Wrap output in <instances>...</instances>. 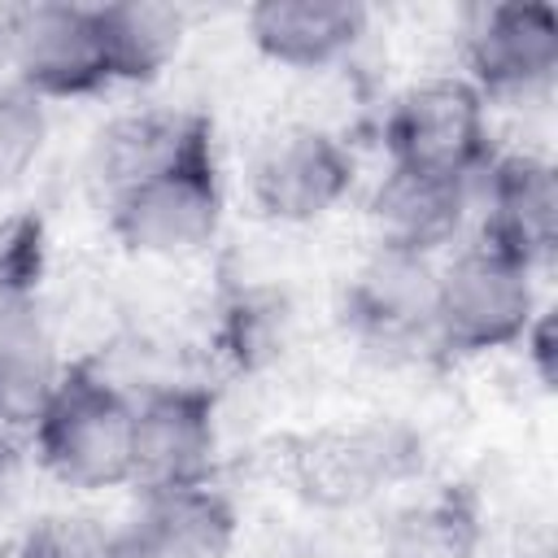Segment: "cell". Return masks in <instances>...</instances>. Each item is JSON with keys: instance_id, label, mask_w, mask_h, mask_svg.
<instances>
[{"instance_id": "9a60e30c", "label": "cell", "mask_w": 558, "mask_h": 558, "mask_svg": "<svg viewBox=\"0 0 558 558\" xmlns=\"http://www.w3.org/2000/svg\"><path fill=\"white\" fill-rule=\"evenodd\" d=\"M366 31V9L353 0H262L248 9V39L262 57L318 70L344 57Z\"/></svg>"}, {"instance_id": "2e32d148", "label": "cell", "mask_w": 558, "mask_h": 558, "mask_svg": "<svg viewBox=\"0 0 558 558\" xmlns=\"http://www.w3.org/2000/svg\"><path fill=\"white\" fill-rule=\"evenodd\" d=\"M484 536L480 501L466 484H445L392 514L384 558H475Z\"/></svg>"}, {"instance_id": "d6986e66", "label": "cell", "mask_w": 558, "mask_h": 558, "mask_svg": "<svg viewBox=\"0 0 558 558\" xmlns=\"http://www.w3.org/2000/svg\"><path fill=\"white\" fill-rule=\"evenodd\" d=\"M48 140V113L35 92H26L17 78L0 83V192L13 187L39 157Z\"/></svg>"}, {"instance_id": "44dd1931", "label": "cell", "mask_w": 558, "mask_h": 558, "mask_svg": "<svg viewBox=\"0 0 558 558\" xmlns=\"http://www.w3.org/2000/svg\"><path fill=\"white\" fill-rule=\"evenodd\" d=\"M279 340H283V305L275 296H262V292H244L227 305V318H222V353L235 362V366H257L266 357L279 353Z\"/></svg>"}, {"instance_id": "5bb4252c", "label": "cell", "mask_w": 558, "mask_h": 558, "mask_svg": "<svg viewBox=\"0 0 558 558\" xmlns=\"http://www.w3.org/2000/svg\"><path fill=\"white\" fill-rule=\"evenodd\" d=\"M436 310V270L427 257L379 248L344 292L349 327L371 344H405L418 331H432Z\"/></svg>"}, {"instance_id": "ba28073f", "label": "cell", "mask_w": 558, "mask_h": 558, "mask_svg": "<svg viewBox=\"0 0 558 558\" xmlns=\"http://www.w3.org/2000/svg\"><path fill=\"white\" fill-rule=\"evenodd\" d=\"M353 187V153L318 126L279 131L253 161L248 192L270 222H314Z\"/></svg>"}, {"instance_id": "30bf717a", "label": "cell", "mask_w": 558, "mask_h": 558, "mask_svg": "<svg viewBox=\"0 0 558 558\" xmlns=\"http://www.w3.org/2000/svg\"><path fill=\"white\" fill-rule=\"evenodd\" d=\"M484 244L536 270L558 244V174L536 153H510L484 170Z\"/></svg>"}, {"instance_id": "ac0fdd59", "label": "cell", "mask_w": 558, "mask_h": 558, "mask_svg": "<svg viewBox=\"0 0 558 558\" xmlns=\"http://www.w3.org/2000/svg\"><path fill=\"white\" fill-rule=\"evenodd\" d=\"M57 375L35 314H0V432H31Z\"/></svg>"}, {"instance_id": "52a82bcc", "label": "cell", "mask_w": 558, "mask_h": 558, "mask_svg": "<svg viewBox=\"0 0 558 558\" xmlns=\"http://www.w3.org/2000/svg\"><path fill=\"white\" fill-rule=\"evenodd\" d=\"M218 449L214 392L192 384H170L135 405L131 432V484L144 493L209 484Z\"/></svg>"}, {"instance_id": "7402d4cb", "label": "cell", "mask_w": 558, "mask_h": 558, "mask_svg": "<svg viewBox=\"0 0 558 558\" xmlns=\"http://www.w3.org/2000/svg\"><path fill=\"white\" fill-rule=\"evenodd\" d=\"M17 558H113V545L87 519H44L26 532Z\"/></svg>"}, {"instance_id": "4fadbf2b", "label": "cell", "mask_w": 558, "mask_h": 558, "mask_svg": "<svg viewBox=\"0 0 558 558\" xmlns=\"http://www.w3.org/2000/svg\"><path fill=\"white\" fill-rule=\"evenodd\" d=\"M466 205H471V179L392 166L371 196V222L379 248L432 257L462 231Z\"/></svg>"}, {"instance_id": "7a4b0ae2", "label": "cell", "mask_w": 558, "mask_h": 558, "mask_svg": "<svg viewBox=\"0 0 558 558\" xmlns=\"http://www.w3.org/2000/svg\"><path fill=\"white\" fill-rule=\"evenodd\" d=\"M532 318V270L488 244L458 253L436 275L432 331L449 353H488L519 344Z\"/></svg>"}, {"instance_id": "8fae6325", "label": "cell", "mask_w": 558, "mask_h": 558, "mask_svg": "<svg viewBox=\"0 0 558 558\" xmlns=\"http://www.w3.org/2000/svg\"><path fill=\"white\" fill-rule=\"evenodd\" d=\"M214 148V126L205 113L192 109H135L113 118L96 135L92 170L105 187V201L148 183L153 174Z\"/></svg>"}, {"instance_id": "3957f363", "label": "cell", "mask_w": 558, "mask_h": 558, "mask_svg": "<svg viewBox=\"0 0 558 558\" xmlns=\"http://www.w3.org/2000/svg\"><path fill=\"white\" fill-rule=\"evenodd\" d=\"M218 222H222V183H218L214 148L109 201L113 235L144 257H187L218 235Z\"/></svg>"}, {"instance_id": "7c38bea8", "label": "cell", "mask_w": 558, "mask_h": 558, "mask_svg": "<svg viewBox=\"0 0 558 558\" xmlns=\"http://www.w3.org/2000/svg\"><path fill=\"white\" fill-rule=\"evenodd\" d=\"M235 541V506L209 488L144 493L140 514L109 536L113 558H227Z\"/></svg>"}, {"instance_id": "e0dca14e", "label": "cell", "mask_w": 558, "mask_h": 558, "mask_svg": "<svg viewBox=\"0 0 558 558\" xmlns=\"http://www.w3.org/2000/svg\"><path fill=\"white\" fill-rule=\"evenodd\" d=\"M96 17L105 31L113 83H148L179 52L183 13L174 4H148V0L96 4Z\"/></svg>"}, {"instance_id": "5b68a950", "label": "cell", "mask_w": 558, "mask_h": 558, "mask_svg": "<svg viewBox=\"0 0 558 558\" xmlns=\"http://www.w3.org/2000/svg\"><path fill=\"white\" fill-rule=\"evenodd\" d=\"M384 144L392 166L475 179L493 161L484 96L466 78H427L397 96L384 122Z\"/></svg>"}, {"instance_id": "9c48e42d", "label": "cell", "mask_w": 558, "mask_h": 558, "mask_svg": "<svg viewBox=\"0 0 558 558\" xmlns=\"http://www.w3.org/2000/svg\"><path fill=\"white\" fill-rule=\"evenodd\" d=\"M471 87L480 96H536L558 74V13L549 4H488L466 35Z\"/></svg>"}, {"instance_id": "8992f818", "label": "cell", "mask_w": 558, "mask_h": 558, "mask_svg": "<svg viewBox=\"0 0 558 558\" xmlns=\"http://www.w3.org/2000/svg\"><path fill=\"white\" fill-rule=\"evenodd\" d=\"M9 61L26 92L92 96L113 83L96 4H26L13 13Z\"/></svg>"}, {"instance_id": "6da1fadb", "label": "cell", "mask_w": 558, "mask_h": 558, "mask_svg": "<svg viewBox=\"0 0 558 558\" xmlns=\"http://www.w3.org/2000/svg\"><path fill=\"white\" fill-rule=\"evenodd\" d=\"M131 432L135 405L87 362L57 375L52 397L31 427L44 471L78 493L131 484Z\"/></svg>"}, {"instance_id": "ffe728a7", "label": "cell", "mask_w": 558, "mask_h": 558, "mask_svg": "<svg viewBox=\"0 0 558 558\" xmlns=\"http://www.w3.org/2000/svg\"><path fill=\"white\" fill-rule=\"evenodd\" d=\"M44 275V227L17 214L0 227V314H22L35 301Z\"/></svg>"}, {"instance_id": "603a6c76", "label": "cell", "mask_w": 558, "mask_h": 558, "mask_svg": "<svg viewBox=\"0 0 558 558\" xmlns=\"http://www.w3.org/2000/svg\"><path fill=\"white\" fill-rule=\"evenodd\" d=\"M523 349H527V362L541 379V388H554L558 384V344H554V310H541L527 331H523Z\"/></svg>"}, {"instance_id": "277c9868", "label": "cell", "mask_w": 558, "mask_h": 558, "mask_svg": "<svg viewBox=\"0 0 558 558\" xmlns=\"http://www.w3.org/2000/svg\"><path fill=\"white\" fill-rule=\"evenodd\" d=\"M423 462L418 440L397 423L318 427L292 445V484L323 510H353Z\"/></svg>"}]
</instances>
